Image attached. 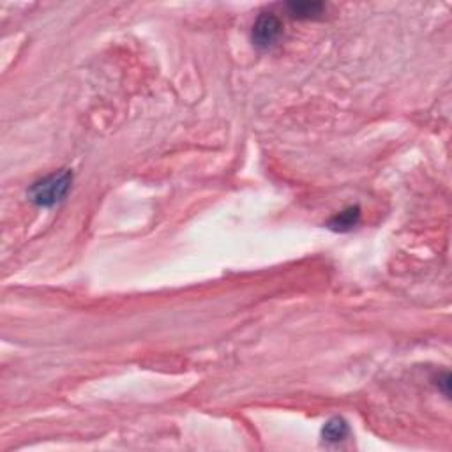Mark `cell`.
Segmentation results:
<instances>
[{"label":"cell","instance_id":"obj_1","mask_svg":"<svg viewBox=\"0 0 452 452\" xmlns=\"http://www.w3.org/2000/svg\"><path fill=\"white\" fill-rule=\"evenodd\" d=\"M71 184L73 173L69 170H60V172L51 173V175L34 182L29 191V198L38 207L50 209L67 197Z\"/></svg>","mask_w":452,"mask_h":452},{"label":"cell","instance_id":"obj_2","mask_svg":"<svg viewBox=\"0 0 452 452\" xmlns=\"http://www.w3.org/2000/svg\"><path fill=\"white\" fill-rule=\"evenodd\" d=\"M283 34V23L274 13H262L253 25L251 39L256 48L267 50L279 41Z\"/></svg>","mask_w":452,"mask_h":452},{"label":"cell","instance_id":"obj_3","mask_svg":"<svg viewBox=\"0 0 452 452\" xmlns=\"http://www.w3.org/2000/svg\"><path fill=\"white\" fill-rule=\"evenodd\" d=\"M286 11L290 16L297 20H314L322 16L325 5L322 2H290L286 4Z\"/></svg>","mask_w":452,"mask_h":452},{"label":"cell","instance_id":"obj_4","mask_svg":"<svg viewBox=\"0 0 452 452\" xmlns=\"http://www.w3.org/2000/svg\"><path fill=\"white\" fill-rule=\"evenodd\" d=\"M360 221V209L359 207H348L343 212L336 214L334 218L329 221V228L339 234H344V231L353 230Z\"/></svg>","mask_w":452,"mask_h":452},{"label":"cell","instance_id":"obj_5","mask_svg":"<svg viewBox=\"0 0 452 452\" xmlns=\"http://www.w3.org/2000/svg\"><path fill=\"white\" fill-rule=\"evenodd\" d=\"M348 431H350V429H348V424L344 423V419H341V417H332V419L327 420L325 426H323L322 436L327 442H341V440L347 438Z\"/></svg>","mask_w":452,"mask_h":452}]
</instances>
